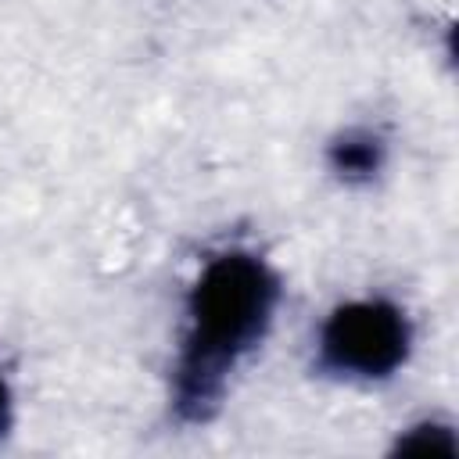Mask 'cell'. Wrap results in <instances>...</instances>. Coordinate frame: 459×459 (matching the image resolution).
Here are the masks:
<instances>
[{
	"instance_id": "3",
	"label": "cell",
	"mask_w": 459,
	"mask_h": 459,
	"mask_svg": "<svg viewBox=\"0 0 459 459\" xmlns=\"http://www.w3.org/2000/svg\"><path fill=\"white\" fill-rule=\"evenodd\" d=\"M387 161V140L384 133L369 126H348L326 143V169L344 186H366L380 176Z\"/></svg>"
},
{
	"instance_id": "4",
	"label": "cell",
	"mask_w": 459,
	"mask_h": 459,
	"mask_svg": "<svg viewBox=\"0 0 459 459\" xmlns=\"http://www.w3.org/2000/svg\"><path fill=\"white\" fill-rule=\"evenodd\" d=\"M391 455H430V459H455L459 455V437L448 423H437V420H423V423H412L405 427L394 445H391Z\"/></svg>"
},
{
	"instance_id": "2",
	"label": "cell",
	"mask_w": 459,
	"mask_h": 459,
	"mask_svg": "<svg viewBox=\"0 0 459 459\" xmlns=\"http://www.w3.org/2000/svg\"><path fill=\"white\" fill-rule=\"evenodd\" d=\"M412 351V323L387 298H351L330 308L316 337V369L333 380H391Z\"/></svg>"
},
{
	"instance_id": "5",
	"label": "cell",
	"mask_w": 459,
	"mask_h": 459,
	"mask_svg": "<svg viewBox=\"0 0 459 459\" xmlns=\"http://www.w3.org/2000/svg\"><path fill=\"white\" fill-rule=\"evenodd\" d=\"M11 427H14V398H11V384L0 369V441L11 434Z\"/></svg>"
},
{
	"instance_id": "1",
	"label": "cell",
	"mask_w": 459,
	"mask_h": 459,
	"mask_svg": "<svg viewBox=\"0 0 459 459\" xmlns=\"http://www.w3.org/2000/svg\"><path fill=\"white\" fill-rule=\"evenodd\" d=\"M276 305L280 276L262 255L226 247L201 265L186 290V319L169 380V405L179 423H208L222 409L233 373L265 341Z\"/></svg>"
}]
</instances>
